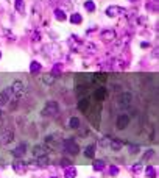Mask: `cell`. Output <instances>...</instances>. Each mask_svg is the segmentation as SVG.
I'll use <instances>...</instances> for the list:
<instances>
[{
	"label": "cell",
	"mask_w": 159,
	"mask_h": 178,
	"mask_svg": "<svg viewBox=\"0 0 159 178\" xmlns=\"http://www.w3.org/2000/svg\"><path fill=\"white\" fill-rule=\"evenodd\" d=\"M140 169H142V164H136V166H133V170H134V172H139Z\"/></svg>",
	"instance_id": "d6a6232c"
},
{
	"label": "cell",
	"mask_w": 159,
	"mask_h": 178,
	"mask_svg": "<svg viewBox=\"0 0 159 178\" xmlns=\"http://www.w3.org/2000/svg\"><path fill=\"white\" fill-rule=\"evenodd\" d=\"M55 17H56L58 20H65V19H67V16H65L64 14V11L63 9H55Z\"/></svg>",
	"instance_id": "d4e9b609"
},
{
	"label": "cell",
	"mask_w": 159,
	"mask_h": 178,
	"mask_svg": "<svg viewBox=\"0 0 159 178\" xmlns=\"http://www.w3.org/2000/svg\"><path fill=\"white\" fill-rule=\"evenodd\" d=\"M2 141L5 142V144H9L11 141H13V133L11 131H3V135H2Z\"/></svg>",
	"instance_id": "cb8c5ba5"
},
{
	"label": "cell",
	"mask_w": 159,
	"mask_h": 178,
	"mask_svg": "<svg viewBox=\"0 0 159 178\" xmlns=\"http://www.w3.org/2000/svg\"><path fill=\"white\" fill-rule=\"evenodd\" d=\"M127 13V9L122 7H108L106 8V16L109 17H117V16H123Z\"/></svg>",
	"instance_id": "277c9868"
},
{
	"label": "cell",
	"mask_w": 159,
	"mask_h": 178,
	"mask_svg": "<svg viewBox=\"0 0 159 178\" xmlns=\"http://www.w3.org/2000/svg\"><path fill=\"white\" fill-rule=\"evenodd\" d=\"M76 177V169L73 166H69V167H65L64 170V178H75Z\"/></svg>",
	"instance_id": "5bb4252c"
},
{
	"label": "cell",
	"mask_w": 159,
	"mask_h": 178,
	"mask_svg": "<svg viewBox=\"0 0 159 178\" xmlns=\"http://www.w3.org/2000/svg\"><path fill=\"white\" fill-rule=\"evenodd\" d=\"M14 170L19 172V174H24V172L27 170V163H24V161H17V163H14Z\"/></svg>",
	"instance_id": "9a60e30c"
},
{
	"label": "cell",
	"mask_w": 159,
	"mask_h": 178,
	"mask_svg": "<svg viewBox=\"0 0 159 178\" xmlns=\"http://www.w3.org/2000/svg\"><path fill=\"white\" fill-rule=\"evenodd\" d=\"M41 69H42V66L37 63V61H33V63L30 64V72H31V74H37Z\"/></svg>",
	"instance_id": "ffe728a7"
},
{
	"label": "cell",
	"mask_w": 159,
	"mask_h": 178,
	"mask_svg": "<svg viewBox=\"0 0 159 178\" xmlns=\"http://www.w3.org/2000/svg\"><path fill=\"white\" fill-rule=\"evenodd\" d=\"M84 156H86V158H94V156H95V145H94V144H91V145L86 147Z\"/></svg>",
	"instance_id": "2e32d148"
},
{
	"label": "cell",
	"mask_w": 159,
	"mask_h": 178,
	"mask_svg": "<svg viewBox=\"0 0 159 178\" xmlns=\"http://www.w3.org/2000/svg\"><path fill=\"white\" fill-rule=\"evenodd\" d=\"M140 47H142V48H144V47H148V42H142Z\"/></svg>",
	"instance_id": "d590c367"
},
{
	"label": "cell",
	"mask_w": 159,
	"mask_h": 178,
	"mask_svg": "<svg viewBox=\"0 0 159 178\" xmlns=\"http://www.w3.org/2000/svg\"><path fill=\"white\" fill-rule=\"evenodd\" d=\"M11 92H13L17 98H20L22 96H24V83L22 81H14V85L11 86Z\"/></svg>",
	"instance_id": "52a82bcc"
},
{
	"label": "cell",
	"mask_w": 159,
	"mask_h": 178,
	"mask_svg": "<svg viewBox=\"0 0 159 178\" xmlns=\"http://www.w3.org/2000/svg\"><path fill=\"white\" fill-rule=\"evenodd\" d=\"M137 152H139L137 145H130V153H137Z\"/></svg>",
	"instance_id": "4dcf8cb0"
},
{
	"label": "cell",
	"mask_w": 159,
	"mask_h": 178,
	"mask_svg": "<svg viewBox=\"0 0 159 178\" xmlns=\"http://www.w3.org/2000/svg\"><path fill=\"white\" fill-rule=\"evenodd\" d=\"M56 72H61V66H55L53 67V74H56Z\"/></svg>",
	"instance_id": "e575fe53"
},
{
	"label": "cell",
	"mask_w": 159,
	"mask_h": 178,
	"mask_svg": "<svg viewBox=\"0 0 159 178\" xmlns=\"http://www.w3.org/2000/svg\"><path fill=\"white\" fill-rule=\"evenodd\" d=\"M0 58H2V53H0Z\"/></svg>",
	"instance_id": "f35d334b"
},
{
	"label": "cell",
	"mask_w": 159,
	"mask_h": 178,
	"mask_svg": "<svg viewBox=\"0 0 159 178\" xmlns=\"http://www.w3.org/2000/svg\"><path fill=\"white\" fill-rule=\"evenodd\" d=\"M130 2H134V0H130Z\"/></svg>",
	"instance_id": "74e56055"
},
{
	"label": "cell",
	"mask_w": 159,
	"mask_h": 178,
	"mask_svg": "<svg viewBox=\"0 0 159 178\" xmlns=\"http://www.w3.org/2000/svg\"><path fill=\"white\" fill-rule=\"evenodd\" d=\"M25 153H27V144H20V145H17L13 150V155L16 158H22Z\"/></svg>",
	"instance_id": "7c38bea8"
},
{
	"label": "cell",
	"mask_w": 159,
	"mask_h": 178,
	"mask_svg": "<svg viewBox=\"0 0 159 178\" xmlns=\"http://www.w3.org/2000/svg\"><path fill=\"white\" fill-rule=\"evenodd\" d=\"M59 113V105L56 102H53V100H50V102L45 103V106L42 108V116H45V117H50V116H56Z\"/></svg>",
	"instance_id": "6da1fadb"
},
{
	"label": "cell",
	"mask_w": 159,
	"mask_h": 178,
	"mask_svg": "<svg viewBox=\"0 0 159 178\" xmlns=\"http://www.w3.org/2000/svg\"><path fill=\"white\" fill-rule=\"evenodd\" d=\"M92 166H94V170H103V169L106 167V163L103 159H95Z\"/></svg>",
	"instance_id": "ac0fdd59"
},
{
	"label": "cell",
	"mask_w": 159,
	"mask_h": 178,
	"mask_svg": "<svg viewBox=\"0 0 159 178\" xmlns=\"http://www.w3.org/2000/svg\"><path fill=\"white\" fill-rule=\"evenodd\" d=\"M145 174H147V177H148V178H156L158 170H156L155 167H151V166H148V167H147V170H145Z\"/></svg>",
	"instance_id": "7402d4cb"
},
{
	"label": "cell",
	"mask_w": 159,
	"mask_h": 178,
	"mask_svg": "<svg viewBox=\"0 0 159 178\" xmlns=\"http://www.w3.org/2000/svg\"><path fill=\"white\" fill-rule=\"evenodd\" d=\"M80 125H81V122H80V119L78 117H72L69 120V127L72 130H76V128H80Z\"/></svg>",
	"instance_id": "d6986e66"
},
{
	"label": "cell",
	"mask_w": 159,
	"mask_h": 178,
	"mask_svg": "<svg viewBox=\"0 0 159 178\" xmlns=\"http://www.w3.org/2000/svg\"><path fill=\"white\" fill-rule=\"evenodd\" d=\"M101 38L105 41H112L114 38H116V31L114 30H105V31H101Z\"/></svg>",
	"instance_id": "4fadbf2b"
},
{
	"label": "cell",
	"mask_w": 159,
	"mask_h": 178,
	"mask_svg": "<svg viewBox=\"0 0 159 178\" xmlns=\"http://www.w3.org/2000/svg\"><path fill=\"white\" fill-rule=\"evenodd\" d=\"M0 117H2V109H0Z\"/></svg>",
	"instance_id": "8d00e7d4"
},
{
	"label": "cell",
	"mask_w": 159,
	"mask_h": 178,
	"mask_svg": "<svg viewBox=\"0 0 159 178\" xmlns=\"http://www.w3.org/2000/svg\"><path fill=\"white\" fill-rule=\"evenodd\" d=\"M14 7H16V9H17L19 13H24V11H25V3H24V0H16Z\"/></svg>",
	"instance_id": "4316f807"
},
{
	"label": "cell",
	"mask_w": 159,
	"mask_h": 178,
	"mask_svg": "<svg viewBox=\"0 0 159 178\" xmlns=\"http://www.w3.org/2000/svg\"><path fill=\"white\" fill-rule=\"evenodd\" d=\"M55 80H56V75H53V74L44 75V83H45V85H53Z\"/></svg>",
	"instance_id": "484cf974"
},
{
	"label": "cell",
	"mask_w": 159,
	"mask_h": 178,
	"mask_svg": "<svg viewBox=\"0 0 159 178\" xmlns=\"http://www.w3.org/2000/svg\"><path fill=\"white\" fill-rule=\"evenodd\" d=\"M37 163H39V166H48L50 159H48L47 155H42V156H37Z\"/></svg>",
	"instance_id": "83f0119b"
},
{
	"label": "cell",
	"mask_w": 159,
	"mask_h": 178,
	"mask_svg": "<svg viewBox=\"0 0 159 178\" xmlns=\"http://www.w3.org/2000/svg\"><path fill=\"white\" fill-rule=\"evenodd\" d=\"M131 102H133V94L131 92H122L117 97V103H119L120 108H130Z\"/></svg>",
	"instance_id": "7a4b0ae2"
},
{
	"label": "cell",
	"mask_w": 159,
	"mask_h": 178,
	"mask_svg": "<svg viewBox=\"0 0 159 178\" xmlns=\"http://www.w3.org/2000/svg\"><path fill=\"white\" fill-rule=\"evenodd\" d=\"M153 153H155L153 150H147V152H145V155L142 156V163H145V161L148 159V158H151V156H153Z\"/></svg>",
	"instance_id": "f546056e"
},
{
	"label": "cell",
	"mask_w": 159,
	"mask_h": 178,
	"mask_svg": "<svg viewBox=\"0 0 159 178\" xmlns=\"http://www.w3.org/2000/svg\"><path fill=\"white\" fill-rule=\"evenodd\" d=\"M58 139H55V136H47L45 137V145L47 147H56Z\"/></svg>",
	"instance_id": "44dd1931"
},
{
	"label": "cell",
	"mask_w": 159,
	"mask_h": 178,
	"mask_svg": "<svg viewBox=\"0 0 159 178\" xmlns=\"http://www.w3.org/2000/svg\"><path fill=\"white\" fill-rule=\"evenodd\" d=\"M53 178H55V177H53Z\"/></svg>",
	"instance_id": "ab89813d"
},
{
	"label": "cell",
	"mask_w": 159,
	"mask_h": 178,
	"mask_svg": "<svg viewBox=\"0 0 159 178\" xmlns=\"http://www.w3.org/2000/svg\"><path fill=\"white\" fill-rule=\"evenodd\" d=\"M11 88L8 89H3L2 92H0V106H5L6 103H9V100H11Z\"/></svg>",
	"instance_id": "ba28073f"
},
{
	"label": "cell",
	"mask_w": 159,
	"mask_h": 178,
	"mask_svg": "<svg viewBox=\"0 0 159 178\" xmlns=\"http://www.w3.org/2000/svg\"><path fill=\"white\" fill-rule=\"evenodd\" d=\"M116 125H117L119 130H125V128H127V127L130 125V116H127V114H120L119 117H117V120H116Z\"/></svg>",
	"instance_id": "5b68a950"
},
{
	"label": "cell",
	"mask_w": 159,
	"mask_h": 178,
	"mask_svg": "<svg viewBox=\"0 0 159 178\" xmlns=\"http://www.w3.org/2000/svg\"><path fill=\"white\" fill-rule=\"evenodd\" d=\"M100 111H101V106H98V108L95 109V113L89 116V122L95 127V128L100 127V117H101V113H100Z\"/></svg>",
	"instance_id": "8992f818"
},
{
	"label": "cell",
	"mask_w": 159,
	"mask_h": 178,
	"mask_svg": "<svg viewBox=\"0 0 159 178\" xmlns=\"http://www.w3.org/2000/svg\"><path fill=\"white\" fill-rule=\"evenodd\" d=\"M61 163H63V166H64V167H69V166H72V161H69V159H65V158L61 161Z\"/></svg>",
	"instance_id": "1f68e13d"
},
{
	"label": "cell",
	"mask_w": 159,
	"mask_h": 178,
	"mask_svg": "<svg viewBox=\"0 0 159 178\" xmlns=\"http://www.w3.org/2000/svg\"><path fill=\"white\" fill-rule=\"evenodd\" d=\"M109 172H111V175H117L119 174V169L117 167H111V170H109Z\"/></svg>",
	"instance_id": "836d02e7"
},
{
	"label": "cell",
	"mask_w": 159,
	"mask_h": 178,
	"mask_svg": "<svg viewBox=\"0 0 159 178\" xmlns=\"http://www.w3.org/2000/svg\"><path fill=\"white\" fill-rule=\"evenodd\" d=\"M109 147H111L114 152H119V150L123 147V142H120V141H114V139H111V141H109Z\"/></svg>",
	"instance_id": "e0dca14e"
},
{
	"label": "cell",
	"mask_w": 159,
	"mask_h": 178,
	"mask_svg": "<svg viewBox=\"0 0 159 178\" xmlns=\"http://www.w3.org/2000/svg\"><path fill=\"white\" fill-rule=\"evenodd\" d=\"M91 108V100L87 97H81L80 102H78V109L81 111V113H87Z\"/></svg>",
	"instance_id": "30bf717a"
},
{
	"label": "cell",
	"mask_w": 159,
	"mask_h": 178,
	"mask_svg": "<svg viewBox=\"0 0 159 178\" xmlns=\"http://www.w3.org/2000/svg\"><path fill=\"white\" fill-rule=\"evenodd\" d=\"M48 152V147L45 145V144H39V145H35V148H33V155L37 158V156H42V155H47Z\"/></svg>",
	"instance_id": "8fae6325"
},
{
	"label": "cell",
	"mask_w": 159,
	"mask_h": 178,
	"mask_svg": "<svg viewBox=\"0 0 159 178\" xmlns=\"http://www.w3.org/2000/svg\"><path fill=\"white\" fill-rule=\"evenodd\" d=\"M106 97H108L106 88H97L94 91V98L97 100V102H103V100H106Z\"/></svg>",
	"instance_id": "9c48e42d"
},
{
	"label": "cell",
	"mask_w": 159,
	"mask_h": 178,
	"mask_svg": "<svg viewBox=\"0 0 159 178\" xmlns=\"http://www.w3.org/2000/svg\"><path fill=\"white\" fill-rule=\"evenodd\" d=\"M63 148L65 152L72 153V155H76L80 152V145L73 141V139H65V141H63Z\"/></svg>",
	"instance_id": "3957f363"
},
{
	"label": "cell",
	"mask_w": 159,
	"mask_h": 178,
	"mask_svg": "<svg viewBox=\"0 0 159 178\" xmlns=\"http://www.w3.org/2000/svg\"><path fill=\"white\" fill-rule=\"evenodd\" d=\"M84 8L87 11H95V3L92 2V0H87V2L84 3Z\"/></svg>",
	"instance_id": "f1b7e54d"
},
{
	"label": "cell",
	"mask_w": 159,
	"mask_h": 178,
	"mask_svg": "<svg viewBox=\"0 0 159 178\" xmlns=\"http://www.w3.org/2000/svg\"><path fill=\"white\" fill-rule=\"evenodd\" d=\"M70 22H72V24H81V22H83V17H81V14L73 13L70 16Z\"/></svg>",
	"instance_id": "603a6c76"
}]
</instances>
